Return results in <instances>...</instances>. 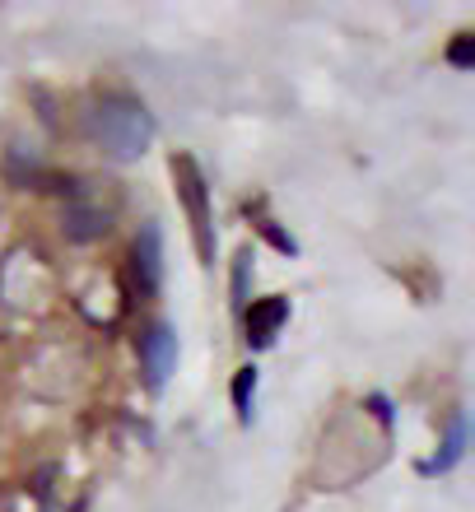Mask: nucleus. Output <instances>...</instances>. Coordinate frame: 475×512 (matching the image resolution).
I'll return each mask as SVG.
<instances>
[{"mask_svg": "<svg viewBox=\"0 0 475 512\" xmlns=\"http://www.w3.org/2000/svg\"><path fill=\"white\" fill-rule=\"evenodd\" d=\"M257 233H261V238H266V243L275 247V252H285V256H294V252H299V243H294L289 233H280V229H275V219H266V215H261V205H257Z\"/></svg>", "mask_w": 475, "mask_h": 512, "instance_id": "obj_10", "label": "nucleus"}, {"mask_svg": "<svg viewBox=\"0 0 475 512\" xmlns=\"http://www.w3.org/2000/svg\"><path fill=\"white\" fill-rule=\"evenodd\" d=\"M136 354H140V373H145V387L159 391L168 382L177 364V336L168 322H150L145 331L136 336Z\"/></svg>", "mask_w": 475, "mask_h": 512, "instance_id": "obj_4", "label": "nucleus"}, {"mask_svg": "<svg viewBox=\"0 0 475 512\" xmlns=\"http://www.w3.org/2000/svg\"><path fill=\"white\" fill-rule=\"evenodd\" d=\"M466 452V415L462 410H452L448 415V433H443V447L434 452V461H424L420 475H448Z\"/></svg>", "mask_w": 475, "mask_h": 512, "instance_id": "obj_7", "label": "nucleus"}, {"mask_svg": "<svg viewBox=\"0 0 475 512\" xmlns=\"http://www.w3.org/2000/svg\"><path fill=\"white\" fill-rule=\"evenodd\" d=\"M364 405H368V415L378 419L382 429H392V405H387V396H368Z\"/></svg>", "mask_w": 475, "mask_h": 512, "instance_id": "obj_12", "label": "nucleus"}, {"mask_svg": "<svg viewBox=\"0 0 475 512\" xmlns=\"http://www.w3.org/2000/svg\"><path fill=\"white\" fill-rule=\"evenodd\" d=\"M247 284H252V252L243 247V252H238V261H233V308H238V312H243L247 298H252V294H247Z\"/></svg>", "mask_w": 475, "mask_h": 512, "instance_id": "obj_9", "label": "nucleus"}, {"mask_svg": "<svg viewBox=\"0 0 475 512\" xmlns=\"http://www.w3.org/2000/svg\"><path fill=\"white\" fill-rule=\"evenodd\" d=\"M84 131H89V140H94L108 159L131 163V159H140V154L150 149L154 117H150V108H145L140 98L103 94V98L89 103V112H84Z\"/></svg>", "mask_w": 475, "mask_h": 512, "instance_id": "obj_1", "label": "nucleus"}, {"mask_svg": "<svg viewBox=\"0 0 475 512\" xmlns=\"http://www.w3.org/2000/svg\"><path fill=\"white\" fill-rule=\"evenodd\" d=\"M131 270H136V284H140V294L154 298L159 294V284H163V233L159 224H140L136 233V247H131Z\"/></svg>", "mask_w": 475, "mask_h": 512, "instance_id": "obj_5", "label": "nucleus"}, {"mask_svg": "<svg viewBox=\"0 0 475 512\" xmlns=\"http://www.w3.org/2000/svg\"><path fill=\"white\" fill-rule=\"evenodd\" d=\"M168 168H173L177 201H182V210H187V219H191L196 252H201V261H210V256H215V229H210V187H205L201 163L191 159V154H173Z\"/></svg>", "mask_w": 475, "mask_h": 512, "instance_id": "obj_3", "label": "nucleus"}, {"mask_svg": "<svg viewBox=\"0 0 475 512\" xmlns=\"http://www.w3.org/2000/svg\"><path fill=\"white\" fill-rule=\"evenodd\" d=\"M448 66H452V70H471V66H475V38H471V33H457V38H452Z\"/></svg>", "mask_w": 475, "mask_h": 512, "instance_id": "obj_11", "label": "nucleus"}, {"mask_svg": "<svg viewBox=\"0 0 475 512\" xmlns=\"http://www.w3.org/2000/svg\"><path fill=\"white\" fill-rule=\"evenodd\" d=\"M252 396H257V368L247 364L233 373V410H238L243 424H252Z\"/></svg>", "mask_w": 475, "mask_h": 512, "instance_id": "obj_8", "label": "nucleus"}, {"mask_svg": "<svg viewBox=\"0 0 475 512\" xmlns=\"http://www.w3.org/2000/svg\"><path fill=\"white\" fill-rule=\"evenodd\" d=\"M117 219V187L112 182H80L66 187V210H61V229L70 243H98L112 233Z\"/></svg>", "mask_w": 475, "mask_h": 512, "instance_id": "obj_2", "label": "nucleus"}, {"mask_svg": "<svg viewBox=\"0 0 475 512\" xmlns=\"http://www.w3.org/2000/svg\"><path fill=\"white\" fill-rule=\"evenodd\" d=\"M243 317H247V345L266 350V345H275L280 326L289 322V298H261L252 308H243Z\"/></svg>", "mask_w": 475, "mask_h": 512, "instance_id": "obj_6", "label": "nucleus"}, {"mask_svg": "<svg viewBox=\"0 0 475 512\" xmlns=\"http://www.w3.org/2000/svg\"><path fill=\"white\" fill-rule=\"evenodd\" d=\"M5 233H10V224H5V215H0V243H5Z\"/></svg>", "mask_w": 475, "mask_h": 512, "instance_id": "obj_13", "label": "nucleus"}]
</instances>
